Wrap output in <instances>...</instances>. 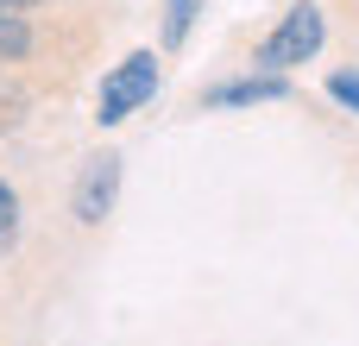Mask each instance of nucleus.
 Here are the masks:
<instances>
[{
  "label": "nucleus",
  "mask_w": 359,
  "mask_h": 346,
  "mask_svg": "<svg viewBox=\"0 0 359 346\" xmlns=\"http://www.w3.org/2000/svg\"><path fill=\"white\" fill-rule=\"evenodd\" d=\"M322 38H328L322 6H316V0H297V6H284V19L259 38L252 63H259V69H297V63H309V57L322 50Z\"/></svg>",
  "instance_id": "nucleus-1"
},
{
  "label": "nucleus",
  "mask_w": 359,
  "mask_h": 346,
  "mask_svg": "<svg viewBox=\"0 0 359 346\" xmlns=\"http://www.w3.org/2000/svg\"><path fill=\"white\" fill-rule=\"evenodd\" d=\"M158 50H133L126 63H114V76L101 82V95H95V120L101 126H120L126 113H139L151 95H158Z\"/></svg>",
  "instance_id": "nucleus-2"
},
{
  "label": "nucleus",
  "mask_w": 359,
  "mask_h": 346,
  "mask_svg": "<svg viewBox=\"0 0 359 346\" xmlns=\"http://www.w3.org/2000/svg\"><path fill=\"white\" fill-rule=\"evenodd\" d=\"M114 202H120V151H95V158H82L76 189H69V214H76L82 227H101V221L114 214Z\"/></svg>",
  "instance_id": "nucleus-3"
},
{
  "label": "nucleus",
  "mask_w": 359,
  "mask_h": 346,
  "mask_svg": "<svg viewBox=\"0 0 359 346\" xmlns=\"http://www.w3.org/2000/svg\"><path fill=\"white\" fill-rule=\"evenodd\" d=\"M290 82L278 69H259V76H240V82H215L202 95V107H259V101H284Z\"/></svg>",
  "instance_id": "nucleus-4"
},
{
  "label": "nucleus",
  "mask_w": 359,
  "mask_h": 346,
  "mask_svg": "<svg viewBox=\"0 0 359 346\" xmlns=\"http://www.w3.org/2000/svg\"><path fill=\"white\" fill-rule=\"evenodd\" d=\"M19 57H32V25L19 13H0V63H19Z\"/></svg>",
  "instance_id": "nucleus-5"
},
{
  "label": "nucleus",
  "mask_w": 359,
  "mask_h": 346,
  "mask_svg": "<svg viewBox=\"0 0 359 346\" xmlns=\"http://www.w3.org/2000/svg\"><path fill=\"white\" fill-rule=\"evenodd\" d=\"M196 13H202V0H164V44H170V50H177V44L189 38Z\"/></svg>",
  "instance_id": "nucleus-6"
},
{
  "label": "nucleus",
  "mask_w": 359,
  "mask_h": 346,
  "mask_svg": "<svg viewBox=\"0 0 359 346\" xmlns=\"http://www.w3.org/2000/svg\"><path fill=\"white\" fill-rule=\"evenodd\" d=\"M328 95H334L341 107H353V113H359V69H334V76H328Z\"/></svg>",
  "instance_id": "nucleus-7"
},
{
  "label": "nucleus",
  "mask_w": 359,
  "mask_h": 346,
  "mask_svg": "<svg viewBox=\"0 0 359 346\" xmlns=\"http://www.w3.org/2000/svg\"><path fill=\"white\" fill-rule=\"evenodd\" d=\"M13 227H19V195L0 183V252H6V240H13Z\"/></svg>",
  "instance_id": "nucleus-8"
},
{
  "label": "nucleus",
  "mask_w": 359,
  "mask_h": 346,
  "mask_svg": "<svg viewBox=\"0 0 359 346\" xmlns=\"http://www.w3.org/2000/svg\"><path fill=\"white\" fill-rule=\"evenodd\" d=\"M13 107H19V101H13V95H0V132L13 126Z\"/></svg>",
  "instance_id": "nucleus-9"
},
{
  "label": "nucleus",
  "mask_w": 359,
  "mask_h": 346,
  "mask_svg": "<svg viewBox=\"0 0 359 346\" xmlns=\"http://www.w3.org/2000/svg\"><path fill=\"white\" fill-rule=\"evenodd\" d=\"M38 0H0V13H32Z\"/></svg>",
  "instance_id": "nucleus-10"
}]
</instances>
